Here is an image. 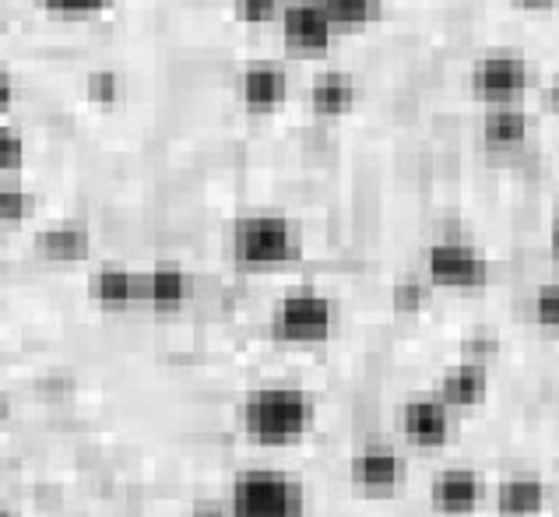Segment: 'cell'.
<instances>
[{
    "instance_id": "1",
    "label": "cell",
    "mask_w": 559,
    "mask_h": 517,
    "mask_svg": "<svg viewBox=\"0 0 559 517\" xmlns=\"http://www.w3.org/2000/svg\"><path fill=\"white\" fill-rule=\"evenodd\" d=\"M317 423V401L293 384H264L239 406V426L253 444L289 447Z\"/></svg>"
},
{
    "instance_id": "2",
    "label": "cell",
    "mask_w": 559,
    "mask_h": 517,
    "mask_svg": "<svg viewBox=\"0 0 559 517\" xmlns=\"http://www.w3.org/2000/svg\"><path fill=\"white\" fill-rule=\"evenodd\" d=\"M226 517H307V486L282 468H247L233 479Z\"/></svg>"
},
{
    "instance_id": "3",
    "label": "cell",
    "mask_w": 559,
    "mask_h": 517,
    "mask_svg": "<svg viewBox=\"0 0 559 517\" xmlns=\"http://www.w3.org/2000/svg\"><path fill=\"white\" fill-rule=\"evenodd\" d=\"M302 236L285 215H247L233 225V261L243 271H271L296 265Z\"/></svg>"
},
{
    "instance_id": "4",
    "label": "cell",
    "mask_w": 559,
    "mask_h": 517,
    "mask_svg": "<svg viewBox=\"0 0 559 517\" xmlns=\"http://www.w3.org/2000/svg\"><path fill=\"white\" fill-rule=\"evenodd\" d=\"M334 325H338V310L334 303L313 289H299V293L282 296L275 306H271L267 317V331L278 345H296V349H313L324 345L334 334Z\"/></svg>"
},
{
    "instance_id": "5",
    "label": "cell",
    "mask_w": 559,
    "mask_h": 517,
    "mask_svg": "<svg viewBox=\"0 0 559 517\" xmlns=\"http://www.w3.org/2000/svg\"><path fill=\"white\" fill-rule=\"evenodd\" d=\"M426 279L437 289H454V293H475L489 282V261L472 244L443 239L426 254Z\"/></svg>"
},
{
    "instance_id": "6",
    "label": "cell",
    "mask_w": 559,
    "mask_h": 517,
    "mask_svg": "<svg viewBox=\"0 0 559 517\" xmlns=\"http://www.w3.org/2000/svg\"><path fill=\"white\" fill-rule=\"evenodd\" d=\"M532 85V71L518 54H489L472 68V92L492 109L518 106Z\"/></svg>"
},
{
    "instance_id": "7",
    "label": "cell",
    "mask_w": 559,
    "mask_h": 517,
    "mask_svg": "<svg viewBox=\"0 0 559 517\" xmlns=\"http://www.w3.org/2000/svg\"><path fill=\"white\" fill-rule=\"evenodd\" d=\"M402 436L412 447H443L447 440L454 436V412L443 406L437 395H419V398H408L402 406Z\"/></svg>"
},
{
    "instance_id": "8",
    "label": "cell",
    "mask_w": 559,
    "mask_h": 517,
    "mask_svg": "<svg viewBox=\"0 0 559 517\" xmlns=\"http://www.w3.org/2000/svg\"><path fill=\"white\" fill-rule=\"evenodd\" d=\"M353 482L366 496H391L405 482V458L391 444H366L353 458Z\"/></svg>"
},
{
    "instance_id": "9",
    "label": "cell",
    "mask_w": 559,
    "mask_h": 517,
    "mask_svg": "<svg viewBox=\"0 0 559 517\" xmlns=\"http://www.w3.org/2000/svg\"><path fill=\"white\" fill-rule=\"evenodd\" d=\"M282 36L302 57H324L334 25L317 0H296V4L282 11Z\"/></svg>"
},
{
    "instance_id": "10",
    "label": "cell",
    "mask_w": 559,
    "mask_h": 517,
    "mask_svg": "<svg viewBox=\"0 0 559 517\" xmlns=\"http://www.w3.org/2000/svg\"><path fill=\"white\" fill-rule=\"evenodd\" d=\"M486 500V479L475 468H443L429 486V504L443 517H472Z\"/></svg>"
},
{
    "instance_id": "11",
    "label": "cell",
    "mask_w": 559,
    "mask_h": 517,
    "mask_svg": "<svg viewBox=\"0 0 559 517\" xmlns=\"http://www.w3.org/2000/svg\"><path fill=\"white\" fill-rule=\"evenodd\" d=\"M486 395H489V369H486V363H472V360L447 366L437 384V398L451 412L483 406Z\"/></svg>"
},
{
    "instance_id": "12",
    "label": "cell",
    "mask_w": 559,
    "mask_h": 517,
    "mask_svg": "<svg viewBox=\"0 0 559 517\" xmlns=\"http://www.w3.org/2000/svg\"><path fill=\"white\" fill-rule=\"evenodd\" d=\"M239 99L253 113H267L285 99V74L275 63H250L239 74Z\"/></svg>"
},
{
    "instance_id": "13",
    "label": "cell",
    "mask_w": 559,
    "mask_h": 517,
    "mask_svg": "<svg viewBox=\"0 0 559 517\" xmlns=\"http://www.w3.org/2000/svg\"><path fill=\"white\" fill-rule=\"evenodd\" d=\"M546 507V482L535 475H514L503 479L497 490V510L500 517H535Z\"/></svg>"
},
{
    "instance_id": "14",
    "label": "cell",
    "mask_w": 559,
    "mask_h": 517,
    "mask_svg": "<svg viewBox=\"0 0 559 517\" xmlns=\"http://www.w3.org/2000/svg\"><path fill=\"white\" fill-rule=\"evenodd\" d=\"M190 296V279L173 265H158L141 274V299H148L155 310H177Z\"/></svg>"
},
{
    "instance_id": "15",
    "label": "cell",
    "mask_w": 559,
    "mask_h": 517,
    "mask_svg": "<svg viewBox=\"0 0 559 517\" xmlns=\"http://www.w3.org/2000/svg\"><path fill=\"white\" fill-rule=\"evenodd\" d=\"M483 141L492 152H514L528 141V117L518 106H500L486 113L483 124Z\"/></svg>"
},
{
    "instance_id": "16",
    "label": "cell",
    "mask_w": 559,
    "mask_h": 517,
    "mask_svg": "<svg viewBox=\"0 0 559 517\" xmlns=\"http://www.w3.org/2000/svg\"><path fill=\"white\" fill-rule=\"evenodd\" d=\"M356 106V82L353 74L328 71L317 78V85L310 89V109L317 117H342Z\"/></svg>"
},
{
    "instance_id": "17",
    "label": "cell",
    "mask_w": 559,
    "mask_h": 517,
    "mask_svg": "<svg viewBox=\"0 0 559 517\" xmlns=\"http://www.w3.org/2000/svg\"><path fill=\"white\" fill-rule=\"evenodd\" d=\"M92 296L106 310H127L141 299V274H131L127 268H103L92 279Z\"/></svg>"
},
{
    "instance_id": "18",
    "label": "cell",
    "mask_w": 559,
    "mask_h": 517,
    "mask_svg": "<svg viewBox=\"0 0 559 517\" xmlns=\"http://www.w3.org/2000/svg\"><path fill=\"white\" fill-rule=\"evenodd\" d=\"M36 250L46 261H60V265L82 261L88 254V233L82 225H50V230H43L36 236Z\"/></svg>"
},
{
    "instance_id": "19",
    "label": "cell",
    "mask_w": 559,
    "mask_h": 517,
    "mask_svg": "<svg viewBox=\"0 0 559 517\" xmlns=\"http://www.w3.org/2000/svg\"><path fill=\"white\" fill-rule=\"evenodd\" d=\"M334 28H362L377 22L380 0H317Z\"/></svg>"
},
{
    "instance_id": "20",
    "label": "cell",
    "mask_w": 559,
    "mask_h": 517,
    "mask_svg": "<svg viewBox=\"0 0 559 517\" xmlns=\"http://www.w3.org/2000/svg\"><path fill=\"white\" fill-rule=\"evenodd\" d=\"M36 198L22 187H0V222L4 225H19L32 215Z\"/></svg>"
},
{
    "instance_id": "21",
    "label": "cell",
    "mask_w": 559,
    "mask_h": 517,
    "mask_svg": "<svg viewBox=\"0 0 559 517\" xmlns=\"http://www.w3.org/2000/svg\"><path fill=\"white\" fill-rule=\"evenodd\" d=\"M25 163V138L11 127H0V173H19Z\"/></svg>"
},
{
    "instance_id": "22",
    "label": "cell",
    "mask_w": 559,
    "mask_h": 517,
    "mask_svg": "<svg viewBox=\"0 0 559 517\" xmlns=\"http://www.w3.org/2000/svg\"><path fill=\"white\" fill-rule=\"evenodd\" d=\"M426 303H429V289L423 282L408 279V282L394 285V310L397 314H419Z\"/></svg>"
},
{
    "instance_id": "23",
    "label": "cell",
    "mask_w": 559,
    "mask_h": 517,
    "mask_svg": "<svg viewBox=\"0 0 559 517\" xmlns=\"http://www.w3.org/2000/svg\"><path fill=\"white\" fill-rule=\"evenodd\" d=\"M46 11L53 14H71V19H82V14H99L106 11L114 0H39Z\"/></svg>"
},
{
    "instance_id": "24",
    "label": "cell",
    "mask_w": 559,
    "mask_h": 517,
    "mask_svg": "<svg viewBox=\"0 0 559 517\" xmlns=\"http://www.w3.org/2000/svg\"><path fill=\"white\" fill-rule=\"evenodd\" d=\"M535 320L542 328H559V289L546 285L535 296Z\"/></svg>"
},
{
    "instance_id": "25",
    "label": "cell",
    "mask_w": 559,
    "mask_h": 517,
    "mask_svg": "<svg viewBox=\"0 0 559 517\" xmlns=\"http://www.w3.org/2000/svg\"><path fill=\"white\" fill-rule=\"evenodd\" d=\"M88 95L95 103H103V106H114L120 99V78L114 71H99V74H92L88 78Z\"/></svg>"
},
{
    "instance_id": "26",
    "label": "cell",
    "mask_w": 559,
    "mask_h": 517,
    "mask_svg": "<svg viewBox=\"0 0 559 517\" xmlns=\"http://www.w3.org/2000/svg\"><path fill=\"white\" fill-rule=\"evenodd\" d=\"M236 14L247 25H261L278 14V0H236Z\"/></svg>"
},
{
    "instance_id": "27",
    "label": "cell",
    "mask_w": 559,
    "mask_h": 517,
    "mask_svg": "<svg viewBox=\"0 0 559 517\" xmlns=\"http://www.w3.org/2000/svg\"><path fill=\"white\" fill-rule=\"evenodd\" d=\"M11 103H14V82H11V74L0 68V113H4Z\"/></svg>"
},
{
    "instance_id": "28",
    "label": "cell",
    "mask_w": 559,
    "mask_h": 517,
    "mask_svg": "<svg viewBox=\"0 0 559 517\" xmlns=\"http://www.w3.org/2000/svg\"><path fill=\"white\" fill-rule=\"evenodd\" d=\"M194 517H226V504H215V500H201L194 507Z\"/></svg>"
},
{
    "instance_id": "29",
    "label": "cell",
    "mask_w": 559,
    "mask_h": 517,
    "mask_svg": "<svg viewBox=\"0 0 559 517\" xmlns=\"http://www.w3.org/2000/svg\"><path fill=\"white\" fill-rule=\"evenodd\" d=\"M521 8H528V11H546V8H552L556 0H518Z\"/></svg>"
},
{
    "instance_id": "30",
    "label": "cell",
    "mask_w": 559,
    "mask_h": 517,
    "mask_svg": "<svg viewBox=\"0 0 559 517\" xmlns=\"http://www.w3.org/2000/svg\"><path fill=\"white\" fill-rule=\"evenodd\" d=\"M8 415H11V401H8V395H4V391H0V430H4Z\"/></svg>"
},
{
    "instance_id": "31",
    "label": "cell",
    "mask_w": 559,
    "mask_h": 517,
    "mask_svg": "<svg viewBox=\"0 0 559 517\" xmlns=\"http://www.w3.org/2000/svg\"><path fill=\"white\" fill-rule=\"evenodd\" d=\"M0 517H14V514L11 510H0Z\"/></svg>"
}]
</instances>
